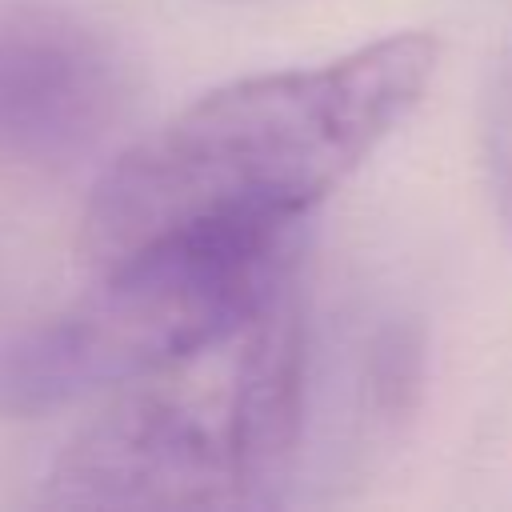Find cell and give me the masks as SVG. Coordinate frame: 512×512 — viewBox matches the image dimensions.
<instances>
[{"instance_id": "8992f818", "label": "cell", "mask_w": 512, "mask_h": 512, "mask_svg": "<svg viewBox=\"0 0 512 512\" xmlns=\"http://www.w3.org/2000/svg\"><path fill=\"white\" fill-rule=\"evenodd\" d=\"M484 160L496 208L512 232V52L500 56L484 92Z\"/></svg>"}, {"instance_id": "5b68a950", "label": "cell", "mask_w": 512, "mask_h": 512, "mask_svg": "<svg viewBox=\"0 0 512 512\" xmlns=\"http://www.w3.org/2000/svg\"><path fill=\"white\" fill-rule=\"evenodd\" d=\"M240 336L244 344L224 400L240 472L260 504L272 496V484L288 476L304 432V320L296 268L276 284Z\"/></svg>"}, {"instance_id": "277c9868", "label": "cell", "mask_w": 512, "mask_h": 512, "mask_svg": "<svg viewBox=\"0 0 512 512\" xmlns=\"http://www.w3.org/2000/svg\"><path fill=\"white\" fill-rule=\"evenodd\" d=\"M128 72L112 44L52 8L0 12V152L72 164L124 120Z\"/></svg>"}, {"instance_id": "3957f363", "label": "cell", "mask_w": 512, "mask_h": 512, "mask_svg": "<svg viewBox=\"0 0 512 512\" xmlns=\"http://www.w3.org/2000/svg\"><path fill=\"white\" fill-rule=\"evenodd\" d=\"M60 508H236L256 504L228 400L144 388L96 416L56 456L44 488Z\"/></svg>"}, {"instance_id": "6da1fadb", "label": "cell", "mask_w": 512, "mask_h": 512, "mask_svg": "<svg viewBox=\"0 0 512 512\" xmlns=\"http://www.w3.org/2000/svg\"><path fill=\"white\" fill-rule=\"evenodd\" d=\"M432 72L436 40L392 32L340 60L200 96L100 176L84 256L104 268L188 228L300 220L420 104Z\"/></svg>"}, {"instance_id": "7a4b0ae2", "label": "cell", "mask_w": 512, "mask_h": 512, "mask_svg": "<svg viewBox=\"0 0 512 512\" xmlns=\"http://www.w3.org/2000/svg\"><path fill=\"white\" fill-rule=\"evenodd\" d=\"M296 224L188 228L104 264L88 296L0 344V416L144 380L240 336L296 268Z\"/></svg>"}]
</instances>
